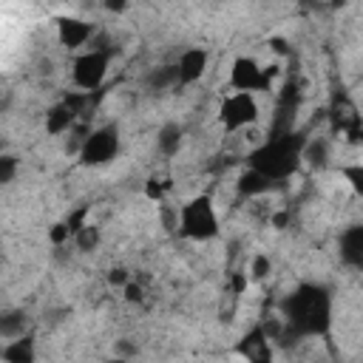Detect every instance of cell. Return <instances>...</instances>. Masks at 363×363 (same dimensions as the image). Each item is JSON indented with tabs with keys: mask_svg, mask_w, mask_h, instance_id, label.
Returning <instances> with one entry per match:
<instances>
[{
	"mask_svg": "<svg viewBox=\"0 0 363 363\" xmlns=\"http://www.w3.org/2000/svg\"><path fill=\"white\" fill-rule=\"evenodd\" d=\"M176 227H179V235L187 238V241H213V238L221 233L213 196L199 193V196L187 199V201L179 207Z\"/></svg>",
	"mask_w": 363,
	"mask_h": 363,
	"instance_id": "3",
	"label": "cell"
},
{
	"mask_svg": "<svg viewBox=\"0 0 363 363\" xmlns=\"http://www.w3.org/2000/svg\"><path fill=\"white\" fill-rule=\"evenodd\" d=\"M278 65H261L255 57L250 54H238L230 62V74H227V85L235 94H269L272 91V79L278 77Z\"/></svg>",
	"mask_w": 363,
	"mask_h": 363,
	"instance_id": "4",
	"label": "cell"
},
{
	"mask_svg": "<svg viewBox=\"0 0 363 363\" xmlns=\"http://www.w3.org/2000/svg\"><path fill=\"white\" fill-rule=\"evenodd\" d=\"M346 142H349V145H363V122H354V125L346 130Z\"/></svg>",
	"mask_w": 363,
	"mask_h": 363,
	"instance_id": "27",
	"label": "cell"
},
{
	"mask_svg": "<svg viewBox=\"0 0 363 363\" xmlns=\"http://www.w3.org/2000/svg\"><path fill=\"white\" fill-rule=\"evenodd\" d=\"M122 298H125L128 303H142V301H145V286H142L139 281H130V284L122 289Z\"/></svg>",
	"mask_w": 363,
	"mask_h": 363,
	"instance_id": "26",
	"label": "cell"
},
{
	"mask_svg": "<svg viewBox=\"0 0 363 363\" xmlns=\"http://www.w3.org/2000/svg\"><path fill=\"white\" fill-rule=\"evenodd\" d=\"M94 34H96L94 23H88L82 17H71V14L57 17V43L68 51L85 48L88 43H94Z\"/></svg>",
	"mask_w": 363,
	"mask_h": 363,
	"instance_id": "9",
	"label": "cell"
},
{
	"mask_svg": "<svg viewBox=\"0 0 363 363\" xmlns=\"http://www.w3.org/2000/svg\"><path fill=\"white\" fill-rule=\"evenodd\" d=\"M173 85H179V77H176V65L173 62L170 65H159V68H153L147 74V88L150 91H167Z\"/></svg>",
	"mask_w": 363,
	"mask_h": 363,
	"instance_id": "17",
	"label": "cell"
},
{
	"mask_svg": "<svg viewBox=\"0 0 363 363\" xmlns=\"http://www.w3.org/2000/svg\"><path fill=\"white\" fill-rule=\"evenodd\" d=\"M105 278H108V284H111V286H119V289H125V286L133 281V275H130L125 267H111Z\"/></svg>",
	"mask_w": 363,
	"mask_h": 363,
	"instance_id": "25",
	"label": "cell"
},
{
	"mask_svg": "<svg viewBox=\"0 0 363 363\" xmlns=\"http://www.w3.org/2000/svg\"><path fill=\"white\" fill-rule=\"evenodd\" d=\"M272 352H275V343L267 335L264 323L261 326H252L250 332H244L241 340L235 343V354L244 357L247 363H275Z\"/></svg>",
	"mask_w": 363,
	"mask_h": 363,
	"instance_id": "8",
	"label": "cell"
},
{
	"mask_svg": "<svg viewBox=\"0 0 363 363\" xmlns=\"http://www.w3.org/2000/svg\"><path fill=\"white\" fill-rule=\"evenodd\" d=\"M173 65H176L179 85H193V82H199V79L204 77V71H207V65H210V54H207V48H201V45H190V48H184V51L179 54V60H176Z\"/></svg>",
	"mask_w": 363,
	"mask_h": 363,
	"instance_id": "10",
	"label": "cell"
},
{
	"mask_svg": "<svg viewBox=\"0 0 363 363\" xmlns=\"http://www.w3.org/2000/svg\"><path fill=\"white\" fill-rule=\"evenodd\" d=\"M48 241H51L57 250H62L68 241H74V233H71V227H68L65 221H57V224L48 227Z\"/></svg>",
	"mask_w": 363,
	"mask_h": 363,
	"instance_id": "22",
	"label": "cell"
},
{
	"mask_svg": "<svg viewBox=\"0 0 363 363\" xmlns=\"http://www.w3.org/2000/svg\"><path fill=\"white\" fill-rule=\"evenodd\" d=\"M164 190H167V184H164L159 176H150V179L145 182V196H147L150 201H162V199H164Z\"/></svg>",
	"mask_w": 363,
	"mask_h": 363,
	"instance_id": "24",
	"label": "cell"
},
{
	"mask_svg": "<svg viewBox=\"0 0 363 363\" xmlns=\"http://www.w3.org/2000/svg\"><path fill=\"white\" fill-rule=\"evenodd\" d=\"M329 162V142L326 139H306V147H303V164L315 167V170H323Z\"/></svg>",
	"mask_w": 363,
	"mask_h": 363,
	"instance_id": "16",
	"label": "cell"
},
{
	"mask_svg": "<svg viewBox=\"0 0 363 363\" xmlns=\"http://www.w3.org/2000/svg\"><path fill=\"white\" fill-rule=\"evenodd\" d=\"M79 252H94L99 244H102V233H99V227L96 224H85V227H79L77 233H74V241H71Z\"/></svg>",
	"mask_w": 363,
	"mask_h": 363,
	"instance_id": "18",
	"label": "cell"
},
{
	"mask_svg": "<svg viewBox=\"0 0 363 363\" xmlns=\"http://www.w3.org/2000/svg\"><path fill=\"white\" fill-rule=\"evenodd\" d=\"M303 147H306V136L301 130H275L258 147L250 150L247 167L261 173L272 184H284L303 164Z\"/></svg>",
	"mask_w": 363,
	"mask_h": 363,
	"instance_id": "2",
	"label": "cell"
},
{
	"mask_svg": "<svg viewBox=\"0 0 363 363\" xmlns=\"http://www.w3.org/2000/svg\"><path fill=\"white\" fill-rule=\"evenodd\" d=\"M335 298L326 284L303 281L281 301V335L278 340L326 337L332 329Z\"/></svg>",
	"mask_w": 363,
	"mask_h": 363,
	"instance_id": "1",
	"label": "cell"
},
{
	"mask_svg": "<svg viewBox=\"0 0 363 363\" xmlns=\"http://www.w3.org/2000/svg\"><path fill=\"white\" fill-rule=\"evenodd\" d=\"M17 167H20L17 156L3 153V156H0V184H11V182H14V176H17Z\"/></svg>",
	"mask_w": 363,
	"mask_h": 363,
	"instance_id": "23",
	"label": "cell"
},
{
	"mask_svg": "<svg viewBox=\"0 0 363 363\" xmlns=\"http://www.w3.org/2000/svg\"><path fill=\"white\" fill-rule=\"evenodd\" d=\"M258 116H261V105H258L255 94H235V91L224 94L218 102V111H216V119L227 133L255 125Z\"/></svg>",
	"mask_w": 363,
	"mask_h": 363,
	"instance_id": "7",
	"label": "cell"
},
{
	"mask_svg": "<svg viewBox=\"0 0 363 363\" xmlns=\"http://www.w3.org/2000/svg\"><path fill=\"white\" fill-rule=\"evenodd\" d=\"M3 363H34L37 360V340L34 335H20L3 343L0 349Z\"/></svg>",
	"mask_w": 363,
	"mask_h": 363,
	"instance_id": "13",
	"label": "cell"
},
{
	"mask_svg": "<svg viewBox=\"0 0 363 363\" xmlns=\"http://www.w3.org/2000/svg\"><path fill=\"white\" fill-rule=\"evenodd\" d=\"M337 176L346 182V187H349L357 199H363V162L340 164V167H337Z\"/></svg>",
	"mask_w": 363,
	"mask_h": 363,
	"instance_id": "20",
	"label": "cell"
},
{
	"mask_svg": "<svg viewBox=\"0 0 363 363\" xmlns=\"http://www.w3.org/2000/svg\"><path fill=\"white\" fill-rule=\"evenodd\" d=\"M0 332H3L6 340L20 337V335H28V332H26V312H23V309L6 312V315L0 318Z\"/></svg>",
	"mask_w": 363,
	"mask_h": 363,
	"instance_id": "19",
	"label": "cell"
},
{
	"mask_svg": "<svg viewBox=\"0 0 363 363\" xmlns=\"http://www.w3.org/2000/svg\"><path fill=\"white\" fill-rule=\"evenodd\" d=\"M108 65H111V51L108 48H85L74 57L71 62V82L82 91V94H94L102 88L105 77H108Z\"/></svg>",
	"mask_w": 363,
	"mask_h": 363,
	"instance_id": "6",
	"label": "cell"
},
{
	"mask_svg": "<svg viewBox=\"0 0 363 363\" xmlns=\"http://www.w3.org/2000/svg\"><path fill=\"white\" fill-rule=\"evenodd\" d=\"M278 184H272L269 179H264L261 173H255V170H244L241 176H238V182H235V190H238V196H244V199H258V196H267V193H272Z\"/></svg>",
	"mask_w": 363,
	"mask_h": 363,
	"instance_id": "15",
	"label": "cell"
},
{
	"mask_svg": "<svg viewBox=\"0 0 363 363\" xmlns=\"http://www.w3.org/2000/svg\"><path fill=\"white\" fill-rule=\"evenodd\" d=\"M272 272V261H269V255H264V252H258V255H252V261H250V281H264L267 275Z\"/></svg>",
	"mask_w": 363,
	"mask_h": 363,
	"instance_id": "21",
	"label": "cell"
},
{
	"mask_svg": "<svg viewBox=\"0 0 363 363\" xmlns=\"http://www.w3.org/2000/svg\"><path fill=\"white\" fill-rule=\"evenodd\" d=\"M269 45H272L278 54H286V43H284L281 37H272V40H269Z\"/></svg>",
	"mask_w": 363,
	"mask_h": 363,
	"instance_id": "28",
	"label": "cell"
},
{
	"mask_svg": "<svg viewBox=\"0 0 363 363\" xmlns=\"http://www.w3.org/2000/svg\"><path fill=\"white\" fill-rule=\"evenodd\" d=\"M337 255L343 267L349 269H363V221L349 224L337 235Z\"/></svg>",
	"mask_w": 363,
	"mask_h": 363,
	"instance_id": "11",
	"label": "cell"
},
{
	"mask_svg": "<svg viewBox=\"0 0 363 363\" xmlns=\"http://www.w3.org/2000/svg\"><path fill=\"white\" fill-rule=\"evenodd\" d=\"M79 122H82V116H79V113H77L65 99L54 102V105L45 111V116H43V128H45V133H48V136L71 133Z\"/></svg>",
	"mask_w": 363,
	"mask_h": 363,
	"instance_id": "12",
	"label": "cell"
},
{
	"mask_svg": "<svg viewBox=\"0 0 363 363\" xmlns=\"http://www.w3.org/2000/svg\"><path fill=\"white\" fill-rule=\"evenodd\" d=\"M184 145V128L179 122H164L156 133V150L167 159H173Z\"/></svg>",
	"mask_w": 363,
	"mask_h": 363,
	"instance_id": "14",
	"label": "cell"
},
{
	"mask_svg": "<svg viewBox=\"0 0 363 363\" xmlns=\"http://www.w3.org/2000/svg\"><path fill=\"white\" fill-rule=\"evenodd\" d=\"M105 363H125V360H119V357H111V360H105Z\"/></svg>",
	"mask_w": 363,
	"mask_h": 363,
	"instance_id": "29",
	"label": "cell"
},
{
	"mask_svg": "<svg viewBox=\"0 0 363 363\" xmlns=\"http://www.w3.org/2000/svg\"><path fill=\"white\" fill-rule=\"evenodd\" d=\"M122 147V136H119V125L116 122H105L91 128V133L85 136L77 159L82 167H102L108 162H113L119 156Z\"/></svg>",
	"mask_w": 363,
	"mask_h": 363,
	"instance_id": "5",
	"label": "cell"
}]
</instances>
